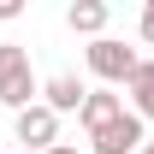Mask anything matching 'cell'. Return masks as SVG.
I'll list each match as a JSON object with an SVG mask.
<instances>
[{"mask_svg": "<svg viewBox=\"0 0 154 154\" xmlns=\"http://www.w3.org/2000/svg\"><path fill=\"white\" fill-rule=\"evenodd\" d=\"M36 101H42V77L30 71V48L0 42V107L24 113V107H36Z\"/></svg>", "mask_w": 154, "mask_h": 154, "instance_id": "6da1fadb", "label": "cell"}, {"mask_svg": "<svg viewBox=\"0 0 154 154\" xmlns=\"http://www.w3.org/2000/svg\"><path fill=\"white\" fill-rule=\"evenodd\" d=\"M83 59H89V71L101 77V89H119V83H131V77H136V65H142V59H136V48H125L119 36L89 42V48H83Z\"/></svg>", "mask_w": 154, "mask_h": 154, "instance_id": "7a4b0ae2", "label": "cell"}, {"mask_svg": "<svg viewBox=\"0 0 154 154\" xmlns=\"http://www.w3.org/2000/svg\"><path fill=\"white\" fill-rule=\"evenodd\" d=\"M148 148V125L136 113H125V119H113L107 131H95L89 136V154H142Z\"/></svg>", "mask_w": 154, "mask_h": 154, "instance_id": "3957f363", "label": "cell"}, {"mask_svg": "<svg viewBox=\"0 0 154 154\" xmlns=\"http://www.w3.org/2000/svg\"><path fill=\"white\" fill-rule=\"evenodd\" d=\"M18 142H24L30 154H48V148L59 142V113L48 107V101H36V107L18 113Z\"/></svg>", "mask_w": 154, "mask_h": 154, "instance_id": "277c9868", "label": "cell"}, {"mask_svg": "<svg viewBox=\"0 0 154 154\" xmlns=\"http://www.w3.org/2000/svg\"><path fill=\"white\" fill-rule=\"evenodd\" d=\"M42 101H48V107H54V113L65 119V113H83L89 89H83V77H77V71H54L48 83H42Z\"/></svg>", "mask_w": 154, "mask_h": 154, "instance_id": "5b68a950", "label": "cell"}, {"mask_svg": "<svg viewBox=\"0 0 154 154\" xmlns=\"http://www.w3.org/2000/svg\"><path fill=\"white\" fill-rule=\"evenodd\" d=\"M125 113H131V107H125V95H119V89H89V101H83L77 125L95 136V131H107V125H113V119H125Z\"/></svg>", "mask_w": 154, "mask_h": 154, "instance_id": "8992f818", "label": "cell"}, {"mask_svg": "<svg viewBox=\"0 0 154 154\" xmlns=\"http://www.w3.org/2000/svg\"><path fill=\"white\" fill-rule=\"evenodd\" d=\"M107 0H71V12H65V24H71L77 36H89V42H101L107 36Z\"/></svg>", "mask_w": 154, "mask_h": 154, "instance_id": "52a82bcc", "label": "cell"}, {"mask_svg": "<svg viewBox=\"0 0 154 154\" xmlns=\"http://www.w3.org/2000/svg\"><path fill=\"white\" fill-rule=\"evenodd\" d=\"M125 95H131V113L142 119V125H154V59L136 65V77L125 83Z\"/></svg>", "mask_w": 154, "mask_h": 154, "instance_id": "ba28073f", "label": "cell"}, {"mask_svg": "<svg viewBox=\"0 0 154 154\" xmlns=\"http://www.w3.org/2000/svg\"><path fill=\"white\" fill-rule=\"evenodd\" d=\"M18 12H24L18 0H0V24H12V18H18Z\"/></svg>", "mask_w": 154, "mask_h": 154, "instance_id": "9c48e42d", "label": "cell"}, {"mask_svg": "<svg viewBox=\"0 0 154 154\" xmlns=\"http://www.w3.org/2000/svg\"><path fill=\"white\" fill-rule=\"evenodd\" d=\"M142 42H154V0H148V12H142Z\"/></svg>", "mask_w": 154, "mask_h": 154, "instance_id": "30bf717a", "label": "cell"}, {"mask_svg": "<svg viewBox=\"0 0 154 154\" xmlns=\"http://www.w3.org/2000/svg\"><path fill=\"white\" fill-rule=\"evenodd\" d=\"M48 154H83V148H77V142H54Z\"/></svg>", "mask_w": 154, "mask_h": 154, "instance_id": "8fae6325", "label": "cell"}, {"mask_svg": "<svg viewBox=\"0 0 154 154\" xmlns=\"http://www.w3.org/2000/svg\"><path fill=\"white\" fill-rule=\"evenodd\" d=\"M142 154H154V142H148V148H142Z\"/></svg>", "mask_w": 154, "mask_h": 154, "instance_id": "7c38bea8", "label": "cell"}]
</instances>
